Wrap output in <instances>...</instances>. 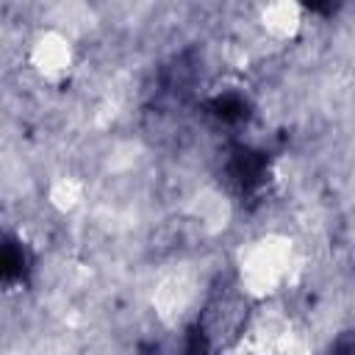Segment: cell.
Here are the masks:
<instances>
[{
  "instance_id": "1",
  "label": "cell",
  "mask_w": 355,
  "mask_h": 355,
  "mask_svg": "<svg viewBox=\"0 0 355 355\" xmlns=\"http://www.w3.org/2000/svg\"><path fill=\"white\" fill-rule=\"evenodd\" d=\"M330 355H355V330H347L336 338Z\"/></svg>"
}]
</instances>
